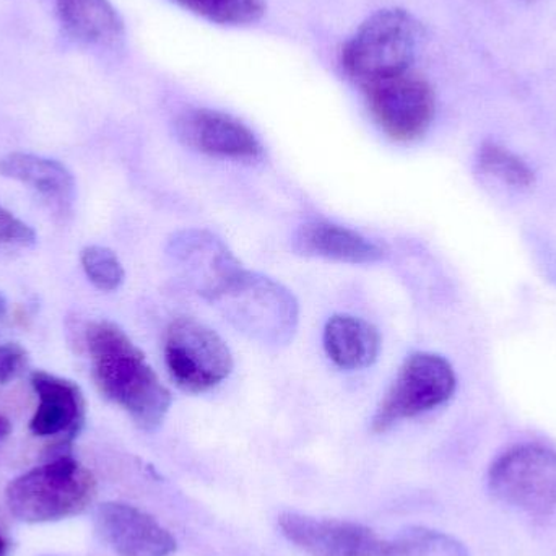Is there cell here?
Wrapping results in <instances>:
<instances>
[{
  "mask_svg": "<svg viewBox=\"0 0 556 556\" xmlns=\"http://www.w3.org/2000/svg\"><path fill=\"white\" fill-rule=\"evenodd\" d=\"M85 345L101 394L123 408L142 430L160 427L172 407V392L160 381L142 350L110 320L88 323Z\"/></svg>",
  "mask_w": 556,
  "mask_h": 556,
  "instance_id": "6da1fadb",
  "label": "cell"
},
{
  "mask_svg": "<svg viewBox=\"0 0 556 556\" xmlns=\"http://www.w3.org/2000/svg\"><path fill=\"white\" fill-rule=\"evenodd\" d=\"M97 495V482L90 470L64 454L7 486L10 513L29 525L61 521L84 513Z\"/></svg>",
  "mask_w": 556,
  "mask_h": 556,
  "instance_id": "7a4b0ae2",
  "label": "cell"
},
{
  "mask_svg": "<svg viewBox=\"0 0 556 556\" xmlns=\"http://www.w3.org/2000/svg\"><path fill=\"white\" fill-rule=\"evenodd\" d=\"M420 42V25L401 9L379 10L343 46L345 74L362 88L405 74Z\"/></svg>",
  "mask_w": 556,
  "mask_h": 556,
  "instance_id": "3957f363",
  "label": "cell"
},
{
  "mask_svg": "<svg viewBox=\"0 0 556 556\" xmlns=\"http://www.w3.org/2000/svg\"><path fill=\"white\" fill-rule=\"evenodd\" d=\"M212 304L240 332L263 345H287L296 332V298L274 278L244 270Z\"/></svg>",
  "mask_w": 556,
  "mask_h": 556,
  "instance_id": "277c9868",
  "label": "cell"
},
{
  "mask_svg": "<svg viewBox=\"0 0 556 556\" xmlns=\"http://www.w3.org/2000/svg\"><path fill=\"white\" fill-rule=\"evenodd\" d=\"M456 372L446 358L437 353H414L405 359L397 378L376 408L372 431L384 433L399 421L446 404L456 392Z\"/></svg>",
  "mask_w": 556,
  "mask_h": 556,
  "instance_id": "5b68a950",
  "label": "cell"
},
{
  "mask_svg": "<svg viewBox=\"0 0 556 556\" xmlns=\"http://www.w3.org/2000/svg\"><path fill=\"white\" fill-rule=\"evenodd\" d=\"M165 363L173 382L189 394H202L233 371V355L215 330L189 317L168 327Z\"/></svg>",
  "mask_w": 556,
  "mask_h": 556,
  "instance_id": "8992f818",
  "label": "cell"
},
{
  "mask_svg": "<svg viewBox=\"0 0 556 556\" xmlns=\"http://www.w3.org/2000/svg\"><path fill=\"white\" fill-rule=\"evenodd\" d=\"M490 489L506 505L535 516L556 513V451L525 444L493 463Z\"/></svg>",
  "mask_w": 556,
  "mask_h": 556,
  "instance_id": "52a82bcc",
  "label": "cell"
},
{
  "mask_svg": "<svg viewBox=\"0 0 556 556\" xmlns=\"http://www.w3.org/2000/svg\"><path fill=\"white\" fill-rule=\"evenodd\" d=\"M363 90L372 119L389 139L414 142L430 129L437 103L433 88L420 75L408 71Z\"/></svg>",
  "mask_w": 556,
  "mask_h": 556,
  "instance_id": "ba28073f",
  "label": "cell"
},
{
  "mask_svg": "<svg viewBox=\"0 0 556 556\" xmlns=\"http://www.w3.org/2000/svg\"><path fill=\"white\" fill-rule=\"evenodd\" d=\"M166 253L175 273L208 303L217 301L247 270L220 238L198 228L173 235Z\"/></svg>",
  "mask_w": 556,
  "mask_h": 556,
  "instance_id": "9c48e42d",
  "label": "cell"
},
{
  "mask_svg": "<svg viewBox=\"0 0 556 556\" xmlns=\"http://www.w3.org/2000/svg\"><path fill=\"white\" fill-rule=\"evenodd\" d=\"M278 526L291 544L311 556H399L397 544L355 522L287 513Z\"/></svg>",
  "mask_w": 556,
  "mask_h": 556,
  "instance_id": "30bf717a",
  "label": "cell"
},
{
  "mask_svg": "<svg viewBox=\"0 0 556 556\" xmlns=\"http://www.w3.org/2000/svg\"><path fill=\"white\" fill-rule=\"evenodd\" d=\"M176 136L189 149L218 159L256 162L263 146L237 117L214 110H189L176 121Z\"/></svg>",
  "mask_w": 556,
  "mask_h": 556,
  "instance_id": "8fae6325",
  "label": "cell"
},
{
  "mask_svg": "<svg viewBox=\"0 0 556 556\" xmlns=\"http://www.w3.org/2000/svg\"><path fill=\"white\" fill-rule=\"evenodd\" d=\"M104 544L117 556H172L173 535L156 519L126 503H104L94 516Z\"/></svg>",
  "mask_w": 556,
  "mask_h": 556,
  "instance_id": "7c38bea8",
  "label": "cell"
},
{
  "mask_svg": "<svg viewBox=\"0 0 556 556\" xmlns=\"http://www.w3.org/2000/svg\"><path fill=\"white\" fill-rule=\"evenodd\" d=\"M31 386L39 404L29 421V430L39 438L61 437L72 440L80 431L85 420V401L80 388L74 381L35 371Z\"/></svg>",
  "mask_w": 556,
  "mask_h": 556,
  "instance_id": "4fadbf2b",
  "label": "cell"
},
{
  "mask_svg": "<svg viewBox=\"0 0 556 556\" xmlns=\"http://www.w3.org/2000/svg\"><path fill=\"white\" fill-rule=\"evenodd\" d=\"M0 175L28 186L59 214L71 212L75 179L62 163L35 153L13 152L0 159Z\"/></svg>",
  "mask_w": 556,
  "mask_h": 556,
  "instance_id": "5bb4252c",
  "label": "cell"
},
{
  "mask_svg": "<svg viewBox=\"0 0 556 556\" xmlns=\"http://www.w3.org/2000/svg\"><path fill=\"white\" fill-rule=\"evenodd\" d=\"M293 250L301 256L346 264H375L384 257V250L379 244L329 222H313L300 227L293 237Z\"/></svg>",
  "mask_w": 556,
  "mask_h": 556,
  "instance_id": "9a60e30c",
  "label": "cell"
},
{
  "mask_svg": "<svg viewBox=\"0 0 556 556\" xmlns=\"http://www.w3.org/2000/svg\"><path fill=\"white\" fill-rule=\"evenodd\" d=\"M324 349L339 368H368L381 352V336L362 317L337 314L324 329Z\"/></svg>",
  "mask_w": 556,
  "mask_h": 556,
  "instance_id": "2e32d148",
  "label": "cell"
},
{
  "mask_svg": "<svg viewBox=\"0 0 556 556\" xmlns=\"http://www.w3.org/2000/svg\"><path fill=\"white\" fill-rule=\"evenodd\" d=\"M65 31L85 45H114L124 35V22L110 0H55Z\"/></svg>",
  "mask_w": 556,
  "mask_h": 556,
  "instance_id": "e0dca14e",
  "label": "cell"
},
{
  "mask_svg": "<svg viewBox=\"0 0 556 556\" xmlns=\"http://www.w3.org/2000/svg\"><path fill=\"white\" fill-rule=\"evenodd\" d=\"M477 166L486 176L515 189H529L535 182L531 166L521 156L495 142H485L480 147Z\"/></svg>",
  "mask_w": 556,
  "mask_h": 556,
  "instance_id": "ac0fdd59",
  "label": "cell"
},
{
  "mask_svg": "<svg viewBox=\"0 0 556 556\" xmlns=\"http://www.w3.org/2000/svg\"><path fill=\"white\" fill-rule=\"evenodd\" d=\"M195 15L218 25H250L266 12L264 0H173Z\"/></svg>",
  "mask_w": 556,
  "mask_h": 556,
  "instance_id": "d6986e66",
  "label": "cell"
},
{
  "mask_svg": "<svg viewBox=\"0 0 556 556\" xmlns=\"http://www.w3.org/2000/svg\"><path fill=\"white\" fill-rule=\"evenodd\" d=\"M80 261L88 280L100 290L114 291L123 285L126 273L114 251L104 247H87L81 251Z\"/></svg>",
  "mask_w": 556,
  "mask_h": 556,
  "instance_id": "ffe728a7",
  "label": "cell"
},
{
  "mask_svg": "<svg viewBox=\"0 0 556 556\" xmlns=\"http://www.w3.org/2000/svg\"><path fill=\"white\" fill-rule=\"evenodd\" d=\"M36 241L35 230L0 205V244L28 248L35 247Z\"/></svg>",
  "mask_w": 556,
  "mask_h": 556,
  "instance_id": "44dd1931",
  "label": "cell"
},
{
  "mask_svg": "<svg viewBox=\"0 0 556 556\" xmlns=\"http://www.w3.org/2000/svg\"><path fill=\"white\" fill-rule=\"evenodd\" d=\"M28 365V353L18 343L0 345V384L13 381L25 371Z\"/></svg>",
  "mask_w": 556,
  "mask_h": 556,
  "instance_id": "7402d4cb",
  "label": "cell"
},
{
  "mask_svg": "<svg viewBox=\"0 0 556 556\" xmlns=\"http://www.w3.org/2000/svg\"><path fill=\"white\" fill-rule=\"evenodd\" d=\"M10 430H12L10 421L7 418L0 417V443L9 437Z\"/></svg>",
  "mask_w": 556,
  "mask_h": 556,
  "instance_id": "603a6c76",
  "label": "cell"
},
{
  "mask_svg": "<svg viewBox=\"0 0 556 556\" xmlns=\"http://www.w3.org/2000/svg\"><path fill=\"white\" fill-rule=\"evenodd\" d=\"M0 556H9V542L0 532Z\"/></svg>",
  "mask_w": 556,
  "mask_h": 556,
  "instance_id": "cb8c5ba5",
  "label": "cell"
},
{
  "mask_svg": "<svg viewBox=\"0 0 556 556\" xmlns=\"http://www.w3.org/2000/svg\"><path fill=\"white\" fill-rule=\"evenodd\" d=\"M7 313V300L3 298V294L0 293V317L5 316Z\"/></svg>",
  "mask_w": 556,
  "mask_h": 556,
  "instance_id": "d4e9b609",
  "label": "cell"
}]
</instances>
